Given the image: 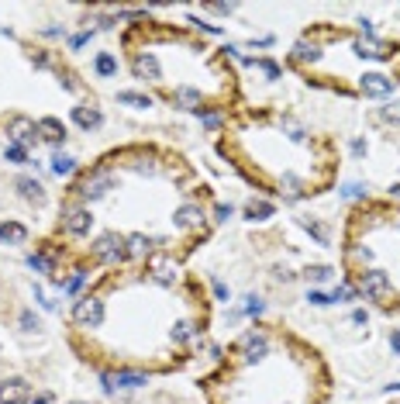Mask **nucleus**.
I'll return each mask as SVG.
<instances>
[{"label": "nucleus", "instance_id": "1", "mask_svg": "<svg viewBox=\"0 0 400 404\" xmlns=\"http://www.w3.org/2000/svg\"><path fill=\"white\" fill-rule=\"evenodd\" d=\"M118 184H121V180H118V169H114L110 162H101V166H90L86 173H80V176L73 180L69 197L90 208V204L110 197V190H118Z\"/></svg>", "mask_w": 400, "mask_h": 404}, {"label": "nucleus", "instance_id": "2", "mask_svg": "<svg viewBox=\"0 0 400 404\" xmlns=\"http://www.w3.org/2000/svg\"><path fill=\"white\" fill-rule=\"evenodd\" d=\"M352 284H355V291H359V297L373 301V304H379V308H390V301L397 297V287H394V276H390L387 269H379V266L355 269Z\"/></svg>", "mask_w": 400, "mask_h": 404}, {"label": "nucleus", "instance_id": "3", "mask_svg": "<svg viewBox=\"0 0 400 404\" xmlns=\"http://www.w3.org/2000/svg\"><path fill=\"white\" fill-rule=\"evenodd\" d=\"M235 356H239L245 366H263L269 356H273V339H269V332L263 325L245 328L239 335V342H235Z\"/></svg>", "mask_w": 400, "mask_h": 404}, {"label": "nucleus", "instance_id": "4", "mask_svg": "<svg viewBox=\"0 0 400 404\" xmlns=\"http://www.w3.org/2000/svg\"><path fill=\"white\" fill-rule=\"evenodd\" d=\"M90 259L93 263H101V266H125V263H132V256H128V239L121 235V232H101L93 242H90Z\"/></svg>", "mask_w": 400, "mask_h": 404}, {"label": "nucleus", "instance_id": "5", "mask_svg": "<svg viewBox=\"0 0 400 404\" xmlns=\"http://www.w3.org/2000/svg\"><path fill=\"white\" fill-rule=\"evenodd\" d=\"M93 225H97V218H93V211L86 208V204H80V201H66L62 208H59V232L66 235V239H86L90 232H93Z\"/></svg>", "mask_w": 400, "mask_h": 404}, {"label": "nucleus", "instance_id": "6", "mask_svg": "<svg viewBox=\"0 0 400 404\" xmlns=\"http://www.w3.org/2000/svg\"><path fill=\"white\" fill-rule=\"evenodd\" d=\"M69 318L83 332H97L107 322V301L101 294H80L69 308Z\"/></svg>", "mask_w": 400, "mask_h": 404}, {"label": "nucleus", "instance_id": "7", "mask_svg": "<svg viewBox=\"0 0 400 404\" xmlns=\"http://www.w3.org/2000/svg\"><path fill=\"white\" fill-rule=\"evenodd\" d=\"M397 77L394 73H387V69H366V73H359V80H355V94L359 97H366V101H387L394 90H397Z\"/></svg>", "mask_w": 400, "mask_h": 404}, {"label": "nucleus", "instance_id": "8", "mask_svg": "<svg viewBox=\"0 0 400 404\" xmlns=\"http://www.w3.org/2000/svg\"><path fill=\"white\" fill-rule=\"evenodd\" d=\"M348 49L355 59H362V62H390L394 55H400V45H390L387 38H362V35H355L352 42H348Z\"/></svg>", "mask_w": 400, "mask_h": 404}, {"label": "nucleus", "instance_id": "9", "mask_svg": "<svg viewBox=\"0 0 400 404\" xmlns=\"http://www.w3.org/2000/svg\"><path fill=\"white\" fill-rule=\"evenodd\" d=\"M149 383V374L145 370H132V366H114V370H101V387L104 394H114V391H138Z\"/></svg>", "mask_w": 400, "mask_h": 404}, {"label": "nucleus", "instance_id": "10", "mask_svg": "<svg viewBox=\"0 0 400 404\" xmlns=\"http://www.w3.org/2000/svg\"><path fill=\"white\" fill-rule=\"evenodd\" d=\"M321 59H324V42L318 35H311V31L304 38H297L290 45V52H287V62L297 66V69H311V66H318Z\"/></svg>", "mask_w": 400, "mask_h": 404}, {"label": "nucleus", "instance_id": "11", "mask_svg": "<svg viewBox=\"0 0 400 404\" xmlns=\"http://www.w3.org/2000/svg\"><path fill=\"white\" fill-rule=\"evenodd\" d=\"M128 69H132L135 80L142 83H162V77H166V66H162L159 52H152V49H138V52H132V62H128Z\"/></svg>", "mask_w": 400, "mask_h": 404}, {"label": "nucleus", "instance_id": "12", "mask_svg": "<svg viewBox=\"0 0 400 404\" xmlns=\"http://www.w3.org/2000/svg\"><path fill=\"white\" fill-rule=\"evenodd\" d=\"M207 218H211V211H207L200 201H183V204L173 208V218H169V221H173L176 232H187L190 235V232H200V228L207 225Z\"/></svg>", "mask_w": 400, "mask_h": 404}, {"label": "nucleus", "instance_id": "13", "mask_svg": "<svg viewBox=\"0 0 400 404\" xmlns=\"http://www.w3.org/2000/svg\"><path fill=\"white\" fill-rule=\"evenodd\" d=\"M145 273H149V280L159 284V287H173V284L180 280V266H176V259H173L169 252H152V256L145 259Z\"/></svg>", "mask_w": 400, "mask_h": 404}, {"label": "nucleus", "instance_id": "14", "mask_svg": "<svg viewBox=\"0 0 400 404\" xmlns=\"http://www.w3.org/2000/svg\"><path fill=\"white\" fill-rule=\"evenodd\" d=\"M7 135H11V142H18V145H38L42 138H38V121L35 118H28V114H11L7 118Z\"/></svg>", "mask_w": 400, "mask_h": 404}, {"label": "nucleus", "instance_id": "15", "mask_svg": "<svg viewBox=\"0 0 400 404\" xmlns=\"http://www.w3.org/2000/svg\"><path fill=\"white\" fill-rule=\"evenodd\" d=\"M59 259H62V252L55 249V245H42V249H35V252H28V269L31 273H38V276H49L52 280L55 273H59Z\"/></svg>", "mask_w": 400, "mask_h": 404}, {"label": "nucleus", "instance_id": "16", "mask_svg": "<svg viewBox=\"0 0 400 404\" xmlns=\"http://www.w3.org/2000/svg\"><path fill=\"white\" fill-rule=\"evenodd\" d=\"M69 121H73L80 132L90 135V132H97V128L104 125V111L97 108L93 101H80V104H73V108H69Z\"/></svg>", "mask_w": 400, "mask_h": 404}, {"label": "nucleus", "instance_id": "17", "mask_svg": "<svg viewBox=\"0 0 400 404\" xmlns=\"http://www.w3.org/2000/svg\"><path fill=\"white\" fill-rule=\"evenodd\" d=\"M125 166H128L132 173H138V176H156L162 169L156 149H128V152H125Z\"/></svg>", "mask_w": 400, "mask_h": 404}, {"label": "nucleus", "instance_id": "18", "mask_svg": "<svg viewBox=\"0 0 400 404\" xmlns=\"http://www.w3.org/2000/svg\"><path fill=\"white\" fill-rule=\"evenodd\" d=\"M166 101H169L173 108H180V111H197V108H204V94H200V86H190V83H180V86H173V90L166 94Z\"/></svg>", "mask_w": 400, "mask_h": 404}, {"label": "nucleus", "instance_id": "19", "mask_svg": "<svg viewBox=\"0 0 400 404\" xmlns=\"http://www.w3.org/2000/svg\"><path fill=\"white\" fill-rule=\"evenodd\" d=\"M38 138H42V142H49L55 152H62V145H66L69 132H66V125H62L59 118L45 114V118H38Z\"/></svg>", "mask_w": 400, "mask_h": 404}, {"label": "nucleus", "instance_id": "20", "mask_svg": "<svg viewBox=\"0 0 400 404\" xmlns=\"http://www.w3.org/2000/svg\"><path fill=\"white\" fill-rule=\"evenodd\" d=\"M31 401V383L25 377L0 380V404H28Z\"/></svg>", "mask_w": 400, "mask_h": 404}, {"label": "nucleus", "instance_id": "21", "mask_svg": "<svg viewBox=\"0 0 400 404\" xmlns=\"http://www.w3.org/2000/svg\"><path fill=\"white\" fill-rule=\"evenodd\" d=\"M14 190H18V197L21 201H28V204H45V197H49V190H45V184L38 180V176H28V173H21L18 180H14Z\"/></svg>", "mask_w": 400, "mask_h": 404}, {"label": "nucleus", "instance_id": "22", "mask_svg": "<svg viewBox=\"0 0 400 404\" xmlns=\"http://www.w3.org/2000/svg\"><path fill=\"white\" fill-rule=\"evenodd\" d=\"M204 339V332H200V325L190 322V318H176L173 328H169V342L176 346V349H183L190 342H200Z\"/></svg>", "mask_w": 400, "mask_h": 404}, {"label": "nucleus", "instance_id": "23", "mask_svg": "<svg viewBox=\"0 0 400 404\" xmlns=\"http://www.w3.org/2000/svg\"><path fill=\"white\" fill-rule=\"evenodd\" d=\"M245 221H252V225H263V221H269V218H276V204L273 201H266V197H252L248 204H245Z\"/></svg>", "mask_w": 400, "mask_h": 404}, {"label": "nucleus", "instance_id": "24", "mask_svg": "<svg viewBox=\"0 0 400 404\" xmlns=\"http://www.w3.org/2000/svg\"><path fill=\"white\" fill-rule=\"evenodd\" d=\"M28 225L14 221V218H4L0 221V245H25L28 242Z\"/></svg>", "mask_w": 400, "mask_h": 404}, {"label": "nucleus", "instance_id": "25", "mask_svg": "<svg viewBox=\"0 0 400 404\" xmlns=\"http://www.w3.org/2000/svg\"><path fill=\"white\" fill-rule=\"evenodd\" d=\"M121 73V59L118 52H97L93 55V77L97 80H114Z\"/></svg>", "mask_w": 400, "mask_h": 404}, {"label": "nucleus", "instance_id": "26", "mask_svg": "<svg viewBox=\"0 0 400 404\" xmlns=\"http://www.w3.org/2000/svg\"><path fill=\"white\" fill-rule=\"evenodd\" d=\"M345 259H348V266H355V269H370L376 263V252H373V245H366V242H352L345 249Z\"/></svg>", "mask_w": 400, "mask_h": 404}, {"label": "nucleus", "instance_id": "27", "mask_svg": "<svg viewBox=\"0 0 400 404\" xmlns=\"http://www.w3.org/2000/svg\"><path fill=\"white\" fill-rule=\"evenodd\" d=\"M125 239H128V256L132 259H149L156 252L152 249V235H145V232H128Z\"/></svg>", "mask_w": 400, "mask_h": 404}, {"label": "nucleus", "instance_id": "28", "mask_svg": "<svg viewBox=\"0 0 400 404\" xmlns=\"http://www.w3.org/2000/svg\"><path fill=\"white\" fill-rule=\"evenodd\" d=\"M280 193H287V201H300L304 193H307V180L300 176V173H283L280 176Z\"/></svg>", "mask_w": 400, "mask_h": 404}, {"label": "nucleus", "instance_id": "29", "mask_svg": "<svg viewBox=\"0 0 400 404\" xmlns=\"http://www.w3.org/2000/svg\"><path fill=\"white\" fill-rule=\"evenodd\" d=\"M49 169H52V176H59V180H69V176L80 169V162L73 159L69 152H52V159H49Z\"/></svg>", "mask_w": 400, "mask_h": 404}, {"label": "nucleus", "instance_id": "30", "mask_svg": "<svg viewBox=\"0 0 400 404\" xmlns=\"http://www.w3.org/2000/svg\"><path fill=\"white\" fill-rule=\"evenodd\" d=\"M193 118H197L207 132H221V128H224V111L221 108H197Z\"/></svg>", "mask_w": 400, "mask_h": 404}, {"label": "nucleus", "instance_id": "31", "mask_svg": "<svg viewBox=\"0 0 400 404\" xmlns=\"http://www.w3.org/2000/svg\"><path fill=\"white\" fill-rule=\"evenodd\" d=\"M118 104H125V108H135V111H149L156 101L149 97V94H142V90H118Z\"/></svg>", "mask_w": 400, "mask_h": 404}, {"label": "nucleus", "instance_id": "32", "mask_svg": "<svg viewBox=\"0 0 400 404\" xmlns=\"http://www.w3.org/2000/svg\"><path fill=\"white\" fill-rule=\"evenodd\" d=\"M86 280H90V266H86V263H80V266L73 269V276H66V287H62V294L80 297L83 287H86Z\"/></svg>", "mask_w": 400, "mask_h": 404}, {"label": "nucleus", "instance_id": "33", "mask_svg": "<svg viewBox=\"0 0 400 404\" xmlns=\"http://www.w3.org/2000/svg\"><path fill=\"white\" fill-rule=\"evenodd\" d=\"M300 228H304V232H307V235H311L321 249H328V245H331V235H328V228L321 225L318 218H300Z\"/></svg>", "mask_w": 400, "mask_h": 404}, {"label": "nucleus", "instance_id": "34", "mask_svg": "<svg viewBox=\"0 0 400 404\" xmlns=\"http://www.w3.org/2000/svg\"><path fill=\"white\" fill-rule=\"evenodd\" d=\"M0 152H4V162H11V166H28V162H31V156H28L31 149L18 145V142H7Z\"/></svg>", "mask_w": 400, "mask_h": 404}, {"label": "nucleus", "instance_id": "35", "mask_svg": "<svg viewBox=\"0 0 400 404\" xmlns=\"http://www.w3.org/2000/svg\"><path fill=\"white\" fill-rule=\"evenodd\" d=\"M266 315V301L259 294H245V301H241V318H263Z\"/></svg>", "mask_w": 400, "mask_h": 404}, {"label": "nucleus", "instance_id": "36", "mask_svg": "<svg viewBox=\"0 0 400 404\" xmlns=\"http://www.w3.org/2000/svg\"><path fill=\"white\" fill-rule=\"evenodd\" d=\"M355 301H362V297H359L352 280H342V284L331 291V304H355Z\"/></svg>", "mask_w": 400, "mask_h": 404}, {"label": "nucleus", "instance_id": "37", "mask_svg": "<svg viewBox=\"0 0 400 404\" xmlns=\"http://www.w3.org/2000/svg\"><path fill=\"white\" fill-rule=\"evenodd\" d=\"M18 328H21L25 335H35V332H42V318H38V311H35V308H25V311L18 315Z\"/></svg>", "mask_w": 400, "mask_h": 404}, {"label": "nucleus", "instance_id": "38", "mask_svg": "<svg viewBox=\"0 0 400 404\" xmlns=\"http://www.w3.org/2000/svg\"><path fill=\"white\" fill-rule=\"evenodd\" d=\"M304 276H307L311 284H328V280L335 276V266H328V263H311V266L304 269Z\"/></svg>", "mask_w": 400, "mask_h": 404}, {"label": "nucleus", "instance_id": "39", "mask_svg": "<svg viewBox=\"0 0 400 404\" xmlns=\"http://www.w3.org/2000/svg\"><path fill=\"white\" fill-rule=\"evenodd\" d=\"M55 77H59V86H62L66 94H80V90H83L80 80H76V73H73V69H66V66H59V69H55Z\"/></svg>", "mask_w": 400, "mask_h": 404}, {"label": "nucleus", "instance_id": "40", "mask_svg": "<svg viewBox=\"0 0 400 404\" xmlns=\"http://www.w3.org/2000/svg\"><path fill=\"white\" fill-rule=\"evenodd\" d=\"M256 69H259L269 83H276L280 77H283V66H280L276 59H266V55H259V66H256Z\"/></svg>", "mask_w": 400, "mask_h": 404}, {"label": "nucleus", "instance_id": "41", "mask_svg": "<svg viewBox=\"0 0 400 404\" xmlns=\"http://www.w3.org/2000/svg\"><path fill=\"white\" fill-rule=\"evenodd\" d=\"M379 121L390 125V128H400V101H387V104L379 108Z\"/></svg>", "mask_w": 400, "mask_h": 404}, {"label": "nucleus", "instance_id": "42", "mask_svg": "<svg viewBox=\"0 0 400 404\" xmlns=\"http://www.w3.org/2000/svg\"><path fill=\"white\" fill-rule=\"evenodd\" d=\"M338 197H345V201H366V197H370V187H366V184H342V187H338Z\"/></svg>", "mask_w": 400, "mask_h": 404}, {"label": "nucleus", "instance_id": "43", "mask_svg": "<svg viewBox=\"0 0 400 404\" xmlns=\"http://www.w3.org/2000/svg\"><path fill=\"white\" fill-rule=\"evenodd\" d=\"M31 66H35V69H59V66H55V55L49 52V49H35V52H31Z\"/></svg>", "mask_w": 400, "mask_h": 404}, {"label": "nucleus", "instance_id": "44", "mask_svg": "<svg viewBox=\"0 0 400 404\" xmlns=\"http://www.w3.org/2000/svg\"><path fill=\"white\" fill-rule=\"evenodd\" d=\"M97 35V28H83V31H76V35H69V52H80L83 45H90V38Z\"/></svg>", "mask_w": 400, "mask_h": 404}, {"label": "nucleus", "instance_id": "45", "mask_svg": "<svg viewBox=\"0 0 400 404\" xmlns=\"http://www.w3.org/2000/svg\"><path fill=\"white\" fill-rule=\"evenodd\" d=\"M232 218H235V208L224 204V201H217L211 208V221H217V225H224V221H232Z\"/></svg>", "mask_w": 400, "mask_h": 404}, {"label": "nucleus", "instance_id": "46", "mask_svg": "<svg viewBox=\"0 0 400 404\" xmlns=\"http://www.w3.org/2000/svg\"><path fill=\"white\" fill-rule=\"evenodd\" d=\"M287 138H290V142H294V145H311V135L304 132V128H300V125H294V121H290V118H287Z\"/></svg>", "mask_w": 400, "mask_h": 404}, {"label": "nucleus", "instance_id": "47", "mask_svg": "<svg viewBox=\"0 0 400 404\" xmlns=\"http://www.w3.org/2000/svg\"><path fill=\"white\" fill-rule=\"evenodd\" d=\"M304 301H307L311 308H331V294H324V291H318V287H311Z\"/></svg>", "mask_w": 400, "mask_h": 404}, {"label": "nucleus", "instance_id": "48", "mask_svg": "<svg viewBox=\"0 0 400 404\" xmlns=\"http://www.w3.org/2000/svg\"><path fill=\"white\" fill-rule=\"evenodd\" d=\"M204 11H211V14H217V18H228V14L239 11V4H204Z\"/></svg>", "mask_w": 400, "mask_h": 404}, {"label": "nucleus", "instance_id": "49", "mask_svg": "<svg viewBox=\"0 0 400 404\" xmlns=\"http://www.w3.org/2000/svg\"><path fill=\"white\" fill-rule=\"evenodd\" d=\"M190 25L197 28V31H204V35H224V28H221V25H211V21H200V18H190Z\"/></svg>", "mask_w": 400, "mask_h": 404}, {"label": "nucleus", "instance_id": "50", "mask_svg": "<svg viewBox=\"0 0 400 404\" xmlns=\"http://www.w3.org/2000/svg\"><path fill=\"white\" fill-rule=\"evenodd\" d=\"M35 304H38L42 311H55V301H52L49 294H45V291H42L38 284H35Z\"/></svg>", "mask_w": 400, "mask_h": 404}, {"label": "nucleus", "instance_id": "51", "mask_svg": "<svg viewBox=\"0 0 400 404\" xmlns=\"http://www.w3.org/2000/svg\"><path fill=\"white\" fill-rule=\"evenodd\" d=\"M211 291H214V297H217V301H224V304L232 301V287H228L224 280H214V284H211Z\"/></svg>", "mask_w": 400, "mask_h": 404}, {"label": "nucleus", "instance_id": "52", "mask_svg": "<svg viewBox=\"0 0 400 404\" xmlns=\"http://www.w3.org/2000/svg\"><path fill=\"white\" fill-rule=\"evenodd\" d=\"M366 152H370V142H366V138H352V156H355V159H362Z\"/></svg>", "mask_w": 400, "mask_h": 404}, {"label": "nucleus", "instance_id": "53", "mask_svg": "<svg viewBox=\"0 0 400 404\" xmlns=\"http://www.w3.org/2000/svg\"><path fill=\"white\" fill-rule=\"evenodd\" d=\"M248 45H252V49H269V45H276V38H273V35H259V38H252Z\"/></svg>", "mask_w": 400, "mask_h": 404}, {"label": "nucleus", "instance_id": "54", "mask_svg": "<svg viewBox=\"0 0 400 404\" xmlns=\"http://www.w3.org/2000/svg\"><path fill=\"white\" fill-rule=\"evenodd\" d=\"M348 318H352V325H370V311H366V308H355Z\"/></svg>", "mask_w": 400, "mask_h": 404}, {"label": "nucleus", "instance_id": "55", "mask_svg": "<svg viewBox=\"0 0 400 404\" xmlns=\"http://www.w3.org/2000/svg\"><path fill=\"white\" fill-rule=\"evenodd\" d=\"M42 38H66V28H59V25L42 28Z\"/></svg>", "mask_w": 400, "mask_h": 404}, {"label": "nucleus", "instance_id": "56", "mask_svg": "<svg viewBox=\"0 0 400 404\" xmlns=\"http://www.w3.org/2000/svg\"><path fill=\"white\" fill-rule=\"evenodd\" d=\"M387 342H390V352H394V356H400V328H394V332H390V339H387Z\"/></svg>", "mask_w": 400, "mask_h": 404}, {"label": "nucleus", "instance_id": "57", "mask_svg": "<svg viewBox=\"0 0 400 404\" xmlns=\"http://www.w3.org/2000/svg\"><path fill=\"white\" fill-rule=\"evenodd\" d=\"M273 276H276V280H283V284H290L297 273H290V269H283V266H276V273H273Z\"/></svg>", "mask_w": 400, "mask_h": 404}, {"label": "nucleus", "instance_id": "58", "mask_svg": "<svg viewBox=\"0 0 400 404\" xmlns=\"http://www.w3.org/2000/svg\"><path fill=\"white\" fill-rule=\"evenodd\" d=\"M387 193H390V201H400V180H397V184H390V190H387Z\"/></svg>", "mask_w": 400, "mask_h": 404}, {"label": "nucleus", "instance_id": "59", "mask_svg": "<svg viewBox=\"0 0 400 404\" xmlns=\"http://www.w3.org/2000/svg\"><path fill=\"white\" fill-rule=\"evenodd\" d=\"M383 391H387V394H400V380H397V383H387Z\"/></svg>", "mask_w": 400, "mask_h": 404}, {"label": "nucleus", "instance_id": "60", "mask_svg": "<svg viewBox=\"0 0 400 404\" xmlns=\"http://www.w3.org/2000/svg\"><path fill=\"white\" fill-rule=\"evenodd\" d=\"M397 235H400V218H397Z\"/></svg>", "mask_w": 400, "mask_h": 404}, {"label": "nucleus", "instance_id": "61", "mask_svg": "<svg viewBox=\"0 0 400 404\" xmlns=\"http://www.w3.org/2000/svg\"><path fill=\"white\" fill-rule=\"evenodd\" d=\"M69 404H86V401H69Z\"/></svg>", "mask_w": 400, "mask_h": 404}]
</instances>
